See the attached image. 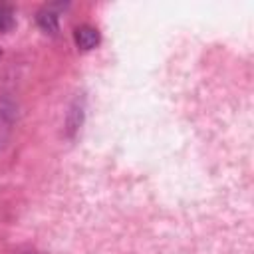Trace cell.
I'll use <instances>...</instances> for the list:
<instances>
[{
  "label": "cell",
  "instance_id": "obj_1",
  "mask_svg": "<svg viewBox=\"0 0 254 254\" xmlns=\"http://www.w3.org/2000/svg\"><path fill=\"white\" fill-rule=\"evenodd\" d=\"M73 40L77 44V48L81 50H93L97 44H99V32L89 26V24H83V26H77L75 32H73Z\"/></svg>",
  "mask_w": 254,
  "mask_h": 254
},
{
  "label": "cell",
  "instance_id": "obj_2",
  "mask_svg": "<svg viewBox=\"0 0 254 254\" xmlns=\"http://www.w3.org/2000/svg\"><path fill=\"white\" fill-rule=\"evenodd\" d=\"M38 24L42 26V30H46V32H58V16H56V12L54 10H50V8H44L40 14H38Z\"/></svg>",
  "mask_w": 254,
  "mask_h": 254
},
{
  "label": "cell",
  "instance_id": "obj_3",
  "mask_svg": "<svg viewBox=\"0 0 254 254\" xmlns=\"http://www.w3.org/2000/svg\"><path fill=\"white\" fill-rule=\"evenodd\" d=\"M14 26V10L8 4H0V32H6Z\"/></svg>",
  "mask_w": 254,
  "mask_h": 254
}]
</instances>
